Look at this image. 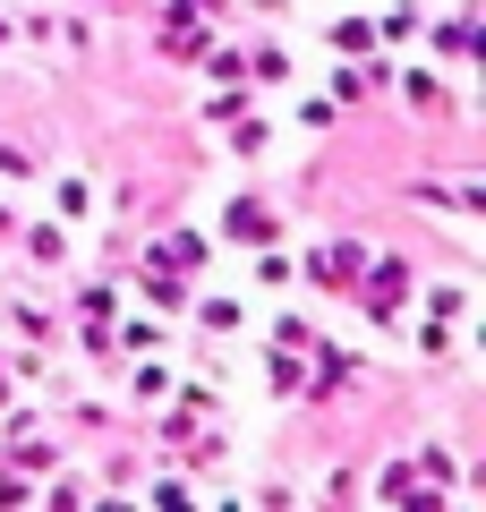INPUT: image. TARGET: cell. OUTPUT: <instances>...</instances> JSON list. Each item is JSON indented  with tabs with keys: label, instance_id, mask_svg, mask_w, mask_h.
I'll return each mask as SVG.
<instances>
[{
	"label": "cell",
	"instance_id": "1",
	"mask_svg": "<svg viewBox=\"0 0 486 512\" xmlns=\"http://www.w3.org/2000/svg\"><path fill=\"white\" fill-rule=\"evenodd\" d=\"M231 231L239 239H265V205H231Z\"/></svg>",
	"mask_w": 486,
	"mask_h": 512
}]
</instances>
